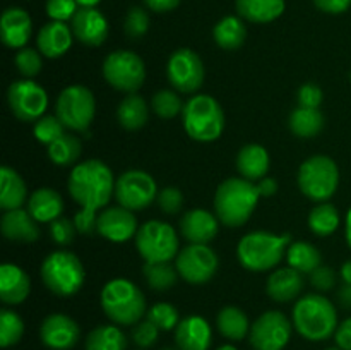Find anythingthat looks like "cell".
<instances>
[{
	"mask_svg": "<svg viewBox=\"0 0 351 350\" xmlns=\"http://www.w3.org/2000/svg\"><path fill=\"white\" fill-rule=\"evenodd\" d=\"M180 232L191 244H209L219 230L218 216L206 209H191L180 218Z\"/></svg>",
	"mask_w": 351,
	"mask_h": 350,
	"instance_id": "cell-20",
	"label": "cell"
},
{
	"mask_svg": "<svg viewBox=\"0 0 351 350\" xmlns=\"http://www.w3.org/2000/svg\"><path fill=\"white\" fill-rule=\"evenodd\" d=\"M293 323L281 311H266L250 326V345L256 350H283L291 338Z\"/></svg>",
	"mask_w": 351,
	"mask_h": 350,
	"instance_id": "cell-15",
	"label": "cell"
},
{
	"mask_svg": "<svg viewBox=\"0 0 351 350\" xmlns=\"http://www.w3.org/2000/svg\"><path fill=\"white\" fill-rule=\"evenodd\" d=\"M339 223H341V216L336 209L335 205L331 202H319L311 209L308 215V226L312 232L319 237H328L338 230Z\"/></svg>",
	"mask_w": 351,
	"mask_h": 350,
	"instance_id": "cell-37",
	"label": "cell"
},
{
	"mask_svg": "<svg viewBox=\"0 0 351 350\" xmlns=\"http://www.w3.org/2000/svg\"><path fill=\"white\" fill-rule=\"evenodd\" d=\"M72 27H69L65 23L60 21H50L40 30L36 38L38 50L41 55L48 58H58L69 51L72 47Z\"/></svg>",
	"mask_w": 351,
	"mask_h": 350,
	"instance_id": "cell-25",
	"label": "cell"
},
{
	"mask_svg": "<svg viewBox=\"0 0 351 350\" xmlns=\"http://www.w3.org/2000/svg\"><path fill=\"white\" fill-rule=\"evenodd\" d=\"M3 237L12 242L33 244L40 239V226L27 209L17 208L3 213L0 220Z\"/></svg>",
	"mask_w": 351,
	"mask_h": 350,
	"instance_id": "cell-23",
	"label": "cell"
},
{
	"mask_svg": "<svg viewBox=\"0 0 351 350\" xmlns=\"http://www.w3.org/2000/svg\"><path fill=\"white\" fill-rule=\"evenodd\" d=\"M48 232H50V239L53 240L57 246L65 247L74 240L75 232H77V230H75L74 220H69L65 218V216H60V218L53 220V222L50 223Z\"/></svg>",
	"mask_w": 351,
	"mask_h": 350,
	"instance_id": "cell-46",
	"label": "cell"
},
{
	"mask_svg": "<svg viewBox=\"0 0 351 350\" xmlns=\"http://www.w3.org/2000/svg\"><path fill=\"white\" fill-rule=\"evenodd\" d=\"M74 38L86 47H99L108 38V21L96 7H79L71 19Z\"/></svg>",
	"mask_w": 351,
	"mask_h": 350,
	"instance_id": "cell-19",
	"label": "cell"
},
{
	"mask_svg": "<svg viewBox=\"0 0 351 350\" xmlns=\"http://www.w3.org/2000/svg\"><path fill=\"white\" fill-rule=\"evenodd\" d=\"M103 78L112 88L122 93H136L146 79L143 58L130 50H115L103 62Z\"/></svg>",
	"mask_w": 351,
	"mask_h": 350,
	"instance_id": "cell-11",
	"label": "cell"
},
{
	"mask_svg": "<svg viewBox=\"0 0 351 350\" xmlns=\"http://www.w3.org/2000/svg\"><path fill=\"white\" fill-rule=\"evenodd\" d=\"M0 208L3 211L23 208L27 199V187L23 177L14 168L2 167L0 170Z\"/></svg>",
	"mask_w": 351,
	"mask_h": 350,
	"instance_id": "cell-29",
	"label": "cell"
},
{
	"mask_svg": "<svg viewBox=\"0 0 351 350\" xmlns=\"http://www.w3.org/2000/svg\"><path fill=\"white\" fill-rule=\"evenodd\" d=\"M216 350H239V349H237V347H233V345H230V343H226V345L218 347Z\"/></svg>",
	"mask_w": 351,
	"mask_h": 350,
	"instance_id": "cell-61",
	"label": "cell"
},
{
	"mask_svg": "<svg viewBox=\"0 0 351 350\" xmlns=\"http://www.w3.org/2000/svg\"><path fill=\"white\" fill-rule=\"evenodd\" d=\"M137 218L123 206H110L98 215V233L110 242H127L136 237Z\"/></svg>",
	"mask_w": 351,
	"mask_h": 350,
	"instance_id": "cell-18",
	"label": "cell"
},
{
	"mask_svg": "<svg viewBox=\"0 0 351 350\" xmlns=\"http://www.w3.org/2000/svg\"><path fill=\"white\" fill-rule=\"evenodd\" d=\"M298 189L311 201L326 202L335 196L339 185V168L332 158L315 154L307 158L298 168Z\"/></svg>",
	"mask_w": 351,
	"mask_h": 350,
	"instance_id": "cell-8",
	"label": "cell"
},
{
	"mask_svg": "<svg viewBox=\"0 0 351 350\" xmlns=\"http://www.w3.org/2000/svg\"><path fill=\"white\" fill-rule=\"evenodd\" d=\"M41 280L51 294L58 297H72L84 285L86 271L74 253L58 249L48 254L41 263Z\"/></svg>",
	"mask_w": 351,
	"mask_h": 350,
	"instance_id": "cell-6",
	"label": "cell"
},
{
	"mask_svg": "<svg viewBox=\"0 0 351 350\" xmlns=\"http://www.w3.org/2000/svg\"><path fill=\"white\" fill-rule=\"evenodd\" d=\"M31 292V280L23 268L5 263L0 266V299L3 304H23Z\"/></svg>",
	"mask_w": 351,
	"mask_h": 350,
	"instance_id": "cell-24",
	"label": "cell"
},
{
	"mask_svg": "<svg viewBox=\"0 0 351 350\" xmlns=\"http://www.w3.org/2000/svg\"><path fill=\"white\" fill-rule=\"evenodd\" d=\"M156 202L160 209L167 215H177L182 208H184V194L178 187L168 185V187L158 191Z\"/></svg>",
	"mask_w": 351,
	"mask_h": 350,
	"instance_id": "cell-47",
	"label": "cell"
},
{
	"mask_svg": "<svg viewBox=\"0 0 351 350\" xmlns=\"http://www.w3.org/2000/svg\"><path fill=\"white\" fill-rule=\"evenodd\" d=\"M147 9L154 10V12H170V10L177 9L180 0H144Z\"/></svg>",
	"mask_w": 351,
	"mask_h": 350,
	"instance_id": "cell-55",
	"label": "cell"
},
{
	"mask_svg": "<svg viewBox=\"0 0 351 350\" xmlns=\"http://www.w3.org/2000/svg\"><path fill=\"white\" fill-rule=\"evenodd\" d=\"M86 350H125L127 336L119 326L101 325L86 336Z\"/></svg>",
	"mask_w": 351,
	"mask_h": 350,
	"instance_id": "cell-35",
	"label": "cell"
},
{
	"mask_svg": "<svg viewBox=\"0 0 351 350\" xmlns=\"http://www.w3.org/2000/svg\"><path fill=\"white\" fill-rule=\"evenodd\" d=\"M149 119V106L137 93H129L117 108V120L127 130H139Z\"/></svg>",
	"mask_w": 351,
	"mask_h": 350,
	"instance_id": "cell-31",
	"label": "cell"
},
{
	"mask_svg": "<svg viewBox=\"0 0 351 350\" xmlns=\"http://www.w3.org/2000/svg\"><path fill=\"white\" fill-rule=\"evenodd\" d=\"M24 335V323L17 312L10 309H2L0 311V345L3 349L19 343Z\"/></svg>",
	"mask_w": 351,
	"mask_h": 350,
	"instance_id": "cell-40",
	"label": "cell"
},
{
	"mask_svg": "<svg viewBox=\"0 0 351 350\" xmlns=\"http://www.w3.org/2000/svg\"><path fill=\"white\" fill-rule=\"evenodd\" d=\"M257 189H259L261 196L269 198V196H274L278 192V182L273 177H264L257 182Z\"/></svg>",
	"mask_w": 351,
	"mask_h": 350,
	"instance_id": "cell-56",
	"label": "cell"
},
{
	"mask_svg": "<svg viewBox=\"0 0 351 350\" xmlns=\"http://www.w3.org/2000/svg\"><path fill=\"white\" fill-rule=\"evenodd\" d=\"M308 277H311L312 287L319 292H329L336 285V273L331 266H322L321 264Z\"/></svg>",
	"mask_w": 351,
	"mask_h": 350,
	"instance_id": "cell-52",
	"label": "cell"
},
{
	"mask_svg": "<svg viewBox=\"0 0 351 350\" xmlns=\"http://www.w3.org/2000/svg\"><path fill=\"white\" fill-rule=\"evenodd\" d=\"M291 323L298 335L308 342H324L338 328V312L328 297L308 294L298 299L291 312Z\"/></svg>",
	"mask_w": 351,
	"mask_h": 350,
	"instance_id": "cell-3",
	"label": "cell"
},
{
	"mask_svg": "<svg viewBox=\"0 0 351 350\" xmlns=\"http://www.w3.org/2000/svg\"><path fill=\"white\" fill-rule=\"evenodd\" d=\"M74 225L75 230L82 233V235H93L95 232H98V215H96V209H79L74 215Z\"/></svg>",
	"mask_w": 351,
	"mask_h": 350,
	"instance_id": "cell-50",
	"label": "cell"
},
{
	"mask_svg": "<svg viewBox=\"0 0 351 350\" xmlns=\"http://www.w3.org/2000/svg\"><path fill=\"white\" fill-rule=\"evenodd\" d=\"M143 275L147 285L156 292H167L173 288L178 280L177 266L171 263H144Z\"/></svg>",
	"mask_w": 351,
	"mask_h": 350,
	"instance_id": "cell-39",
	"label": "cell"
},
{
	"mask_svg": "<svg viewBox=\"0 0 351 350\" xmlns=\"http://www.w3.org/2000/svg\"><path fill=\"white\" fill-rule=\"evenodd\" d=\"M297 102L298 106H305V108H319L322 103V89L314 82H307V84L300 86L297 91Z\"/></svg>",
	"mask_w": 351,
	"mask_h": 350,
	"instance_id": "cell-51",
	"label": "cell"
},
{
	"mask_svg": "<svg viewBox=\"0 0 351 350\" xmlns=\"http://www.w3.org/2000/svg\"><path fill=\"white\" fill-rule=\"evenodd\" d=\"M79 7H96L101 0H75Z\"/></svg>",
	"mask_w": 351,
	"mask_h": 350,
	"instance_id": "cell-60",
	"label": "cell"
},
{
	"mask_svg": "<svg viewBox=\"0 0 351 350\" xmlns=\"http://www.w3.org/2000/svg\"><path fill=\"white\" fill-rule=\"evenodd\" d=\"M314 3L326 14H343L351 7V0H314Z\"/></svg>",
	"mask_w": 351,
	"mask_h": 350,
	"instance_id": "cell-53",
	"label": "cell"
},
{
	"mask_svg": "<svg viewBox=\"0 0 351 350\" xmlns=\"http://www.w3.org/2000/svg\"><path fill=\"white\" fill-rule=\"evenodd\" d=\"M7 103L21 122H36L48 106V95L33 79H21L12 82L7 89Z\"/></svg>",
	"mask_w": 351,
	"mask_h": 350,
	"instance_id": "cell-14",
	"label": "cell"
},
{
	"mask_svg": "<svg viewBox=\"0 0 351 350\" xmlns=\"http://www.w3.org/2000/svg\"><path fill=\"white\" fill-rule=\"evenodd\" d=\"M184 129L197 143L219 139L225 129V113L218 100L209 95H194L182 112Z\"/></svg>",
	"mask_w": 351,
	"mask_h": 350,
	"instance_id": "cell-7",
	"label": "cell"
},
{
	"mask_svg": "<svg viewBox=\"0 0 351 350\" xmlns=\"http://www.w3.org/2000/svg\"><path fill=\"white\" fill-rule=\"evenodd\" d=\"M326 350H341V349H339V347H329V349H326Z\"/></svg>",
	"mask_w": 351,
	"mask_h": 350,
	"instance_id": "cell-62",
	"label": "cell"
},
{
	"mask_svg": "<svg viewBox=\"0 0 351 350\" xmlns=\"http://www.w3.org/2000/svg\"><path fill=\"white\" fill-rule=\"evenodd\" d=\"M33 24L29 14L21 7H9L0 19V36L5 47L24 48L31 38Z\"/></svg>",
	"mask_w": 351,
	"mask_h": 350,
	"instance_id": "cell-22",
	"label": "cell"
},
{
	"mask_svg": "<svg viewBox=\"0 0 351 350\" xmlns=\"http://www.w3.org/2000/svg\"><path fill=\"white\" fill-rule=\"evenodd\" d=\"M290 242L291 237L288 233L276 235L266 230H257L240 239L237 246V256L240 264L252 273L269 271L281 263Z\"/></svg>",
	"mask_w": 351,
	"mask_h": 350,
	"instance_id": "cell-4",
	"label": "cell"
},
{
	"mask_svg": "<svg viewBox=\"0 0 351 350\" xmlns=\"http://www.w3.org/2000/svg\"><path fill=\"white\" fill-rule=\"evenodd\" d=\"M14 62H16L17 71L26 79L36 78L41 72V69H43V58H41L40 50H34V48L29 47L21 48L16 54Z\"/></svg>",
	"mask_w": 351,
	"mask_h": 350,
	"instance_id": "cell-44",
	"label": "cell"
},
{
	"mask_svg": "<svg viewBox=\"0 0 351 350\" xmlns=\"http://www.w3.org/2000/svg\"><path fill=\"white\" fill-rule=\"evenodd\" d=\"M216 325H218L219 333L225 338L233 340V342H240V340L245 338L250 333V326H252L249 323V318H247L245 312L240 307H235V305H226V307H223L218 312Z\"/></svg>",
	"mask_w": 351,
	"mask_h": 350,
	"instance_id": "cell-33",
	"label": "cell"
},
{
	"mask_svg": "<svg viewBox=\"0 0 351 350\" xmlns=\"http://www.w3.org/2000/svg\"><path fill=\"white\" fill-rule=\"evenodd\" d=\"M156 180L144 170H127L117 178L115 199L130 211H141L156 199Z\"/></svg>",
	"mask_w": 351,
	"mask_h": 350,
	"instance_id": "cell-13",
	"label": "cell"
},
{
	"mask_svg": "<svg viewBox=\"0 0 351 350\" xmlns=\"http://www.w3.org/2000/svg\"><path fill=\"white\" fill-rule=\"evenodd\" d=\"M288 126H290V130L295 136L302 137V139H308V137H315L324 129V115L319 108L297 106L290 113Z\"/></svg>",
	"mask_w": 351,
	"mask_h": 350,
	"instance_id": "cell-34",
	"label": "cell"
},
{
	"mask_svg": "<svg viewBox=\"0 0 351 350\" xmlns=\"http://www.w3.org/2000/svg\"><path fill=\"white\" fill-rule=\"evenodd\" d=\"M304 290V277L300 271L293 268H281L273 271L267 278L266 292L271 301L274 302H291L298 299V295Z\"/></svg>",
	"mask_w": 351,
	"mask_h": 350,
	"instance_id": "cell-26",
	"label": "cell"
},
{
	"mask_svg": "<svg viewBox=\"0 0 351 350\" xmlns=\"http://www.w3.org/2000/svg\"><path fill=\"white\" fill-rule=\"evenodd\" d=\"M115 178L108 165L101 160H86L74 165L69 175L67 187L72 199L81 208H106L115 196Z\"/></svg>",
	"mask_w": 351,
	"mask_h": 350,
	"instance_id": "cell-1",
	"label": "cell"
},
{
	"mask_svg": "<svg viewBox=\"0 0 351 350\" xmlns=\"http://www.w3.org/2000/svg\"><path fill=\"white\" fill-rule=\"evenodd\" d=\"M123 30L130 40H141L149 30V16L143 7H132L123 21Z\"/></svg>",
	"mask_w": 351,
	"mask_h": 350,
	"instance_id": "cell-45",
	"label": "cell"
},
{
	"mask_svg": "<svg viewBox=\"0 0 351 350\" xmlns=\"http://www.w3.org/2000/svg\"><path fill=\"white\" fill-rule=\"evenodd\" d=\"M213 342L209 323L201 316H187L175 328V343L178 350H208Z\"/></svg>",
	"mask_w": 351,
	"mask_h": 350,
	"instance_id": "cell-21",
	"label": "cell"
},
{
	"mask_svg": "<svg viewBox=\"0 0 351 350\" xmlns=\"http://www.w3.org/2000/svg\"><path fill=\"white\" fill-rule=\"evenodd\" d=\"M167 78L175 91L195 93L204 82V64L191 48H178L168 58Z\"/></svg>",
	"mask_w": 351,
	"mask_h": 350,
	"instance_id": "cell-16",
	"label": "cell"
},
{
	"mask_svg": "<svg viewBox=\"0 0 351 350\" xmlns=\"http://www.w3.org/2000/svg\"><path fill=\"white\" fill-rule=\"evenodd\" d=\"M82 153V144L72 134H64L60 139L48 146V158L58 167H72L77 165Z\"/></svg>",
	"mask_w": 351,
	"mask_h": 350,
	"instance_id": "cell-38",
	"label": "cell"
},
{
	"mask_svg": "<svg viewBox=\"0 0 351 350\" xmlns=\"http://www.w3.org/2000/svg\"><path fill=\"white\" fill-rule=\"evenodd\" d=\"M341 278L345 283H351V259L346 261L341 266Z\"/></svg>",
	"mask_w": 351,
	"mask_h": 350,
	"instance_id": "cell-58",
	"label": "cell"
},
{
	"mask_svg": "<svg viewBox=\"0 0 351 350\" xmlns=\"http://www.w3.org/2000/svg\"><path fill=\"white\" fill-rule=\"evenodd\" d=\"M175 266L187 283L202 285L215 277L219 259L208 244H189L175 257Z\"/></svg>",
	"mask_w": 351,
	"mask_h": 350,
	"instance_id": "cell-12",
	"label": "cell"
},
{
	"mask_svg": "<svg viewBox=\"0 0 351 350\" xmlns=\"http://www.w3.org/2000/svg\"><path fill=\"white\" fill-rule=\"evenodd\" d=\"M161 350H178V349H171V347H165V349H161Z\"/></svg>",
	"mask_w": 351,
	"mask_h": 350,
	"instance_id": "cell-63",
	"label": "cell"
},
{
	"mask_svg": "<svg viewBox=\"0 0 351 350\" xmlns=\"http://www.w3.org/2000/svg\"><path fill=\"white\" fill-rule=\"evenodd\" d=\"M151 106H153L154 113L165 120L175 119L178 113L184 112V103L178 96V91H175V89H160V91L154 93Z\"/></svg>",
	"mask_w": 351,
	"mask_h": 350,
	"instance_id": "cell-41",
	"label": "cell"
},
{
	"mask_svg": "<svg viewBox=\"0 0 351 350\" xmlns=\"http://www.w3.org/2000/svg\"><path fill=\"white\" fill-rule=\"evenodd\" d=\"M27 211L38 223H51L62 216L64 199L50 187L36 189L27 199Z\"/></svg>",
	"mask_w": 351,
	"mask_h": 350,
	"instance_id": "cell-28",
	"label": "cell"
},
{
	"mask_svg": "<svg viewBox=\"0 0 351 350\" xmlns=\"http://www.w3.org/2000/svg\"><path fill=\"white\" fill-rule=\"evenodd\" d=\"M67 127L62 124V120L57 115H43L41 119H38L34 122L33 134L36 137V141H40L41 144H47L50 146L51 143H55L57 139H60L65 134Z\"/></svg>",
	"mask_w": 351,
	"mask_h": 350,
	"instance_id": "cell-42",
	"label": "cell"
},
{
	"mask_svg": "<svg viewBox=\"0 0 351 350\" xmlns=\"http://www.w3.org/2000/svg\"><path fill=\"white\" fill-rule=\"evenodd\" d=\"M338 301L343 307L351 309V283H343L338 290Z\"/></svg>",
	"mask_w": 351,
	"mask_h": 350,
	"instance_id": "cell-57",
	"label": "cell"
},
{
	"mask_svg": "<svg viewBox=\"0 0 351 350\" xmlns=\"http://www.w3.org/2000/svg\"><path fill=\"white\" fill-rule=\"evenodd\" d=\"M336 347L341 350H351V318L339 323L335 333Z\"/></svg>",
	"mask_w": 351,
	"mask_h": 350,
	"instance_id": "cell-54",
	"label": "cell"
},
{
	"mask_svg": "<svg viewBox=\"0 0 351 350\" xmlns=\"http://www.w3.org/2000/svg\"><path fill=\"white\" fill-rule=\"evenodd\" d=\"M77 2L75 0H48L47 2V14L51 21H60L67 23L69 19L75 16L77 12Z\"/></svg>",
	"mask_w": 351,
	"mask_h": 350,
	"instance_id": "cell-49",
	"label": "cell"
},
{
	"mask_svg": "<svg viewBox=\"0 0 351 350\" xmlns=\"http://www.w3.org/2000/svg\"><path fill=\"white\" fill-rule=\"evenodd\" d=\"M96 113V100L91 89L82 84H72L62 89L57 98L55 115L67 129L86 132Z\"/></svg>",
	"mask_w": 351,
	"mask_h": 350,
	"instance_id": "cell-10",
	"label": "cell"
},
{
	"mask_svg": "<svg viewBox=\"0 0 351 350\" xmlns=\"http://www.w3.org/2000/svg\"><path fill=\"white\" fill-rule=\"evenodd\" d=\"M136 249L146 263H171L180 253L178 235L170 223L151 220L139 226Z\"/></svg>",
	"mask_w": 351,
	"mask_h": 350,
	"instance_id": "cell-9",
	"label": "cell"
},
{
	"mask_svg": "<svg viewBox=\"0 0 351 350\" xmlns=\"http://www.w3.org/2000/svg\"><path fill=\"white\" fill-rule=\"evenodd\" d=\"M259 198L256 182L243 177H230L216 189L215 215L223 225L242 226L252 216Z\"/></svg>",
	"mask_w": 351,
	"mask_h": 350,
	"instance_id": "cell-2",
	"label": "cell"
},
{
	"mask_svg": "<svg viewBox=\"0 0 351 350\" xmlns=\"http://www.w3.org/2000/svg\"><path fill=\"white\" fill-rule=\"evenodd\" d=\"M345 235H346V242H348L350 249H351V208L346 213V220H345Z\"/></svg>",
	"mask_w": 351,
	"mask_h": 350,
	"instance_id": "cell-59",
	"label": "cell"
},
{
	"mask_svg": "<svg viewBox=\"0 0 351 350\" xmlns=\"http://www.w3.org/2000/svg\"><path fill=\"white\" fill-rule=\"evenodd\" d=\"M237 170L243 178L259 182L269 172V153L261 144H245L237 154Z\"/></svg>",
	"mask_w": 351,
	"mask_h": 350,
	"instance_id": "cell-27",
	"label": "cell"
},
{
	"mask_svg": "<svg viewBox=\"0 0 351 350\" xmlns=\"http://www.w3.org/2000/svg\"><path fill=\"white\" fill-rule=\"evenodd\" d=\"M237 10L249 23L267 24L285 12V0H237Z\"/></svg>",
	"mask_w": 351,
	"mask_h": 350,
	"instance_id": "cell-30",
	"label": "cell"
},
{
	"mask_svg": "<svg viewBox=\"0 0 351 350\" xmlns=\"http://www.w3.org/2000/svg\"><path fill=\"white\" fill-rule=\"evenodd\" d=\"M158 336H160V328L154 323H151L149 319L139 321L132 329L134 343L143 350L151 349L158 342Z\"/></svg>",
	"mask_w": 351,
	"mask_h": 350,
	"instance_id": "cell-48",
	"label": "cell"
},
{
	"mask_svg": "<svg viewBox=\"0 0 351 350\" xmlns=\"http://www.w3.org/2000/svg\"><path fill=\"white\" fill-rule=\"evenodd\" d=\"M215 43L223 50H237L247 40V27L242 17L226 16L218 21L213 30Z\"/></svg>",
	"mask_w": 351,
	"mask_h": 350,
	"instance_id": "cell-32",
	"label": "cell"
},
{
	"mask_svg": "<svg viewBox=\"0 0 351 350\" xmlns=\"http://www.w3.org/2000/svg\"><path fill=\"white\" fill-rule=\"evenodd\" d=\"M287 259L290 268L300 271L302 275H311L312 271L317 270L322 264L321 250L315 246H312L311 242H304V240L290 244V247L287 250Z\"/></svg>",
	"mask_w": 351,
	"mask_h": 350,
	"instance_id": "cell-36",
	"label": "cell"
},
{
	"mask_svg": "<svg viewBox=\"0 0 351 350\" xmlns=\"http://www.w3.org/2000/svg\"><path fill=\"white\" fill-rule=\"evenodd\" d=\"M40 338L50 350H71L81 340V328L71 316L53 312L41 323Z\"/></svg>",
	"mask_w": 351,
	"mask_h": 350,
	"instance_id": "cell-17",
	"label": "cell"
},
{
	"mask_svg": "<svg viewBox=\"0 0 351 350\" xmlns=\"http://www.w3.org/2000/svg\"><path fill=\"white\" fill-rule=\"evenodd\" d=\"M147 319L160 328V331H171L180 323L178 309L168 302H158L147 311Z\"/></svg>",
	"mask_w": 351,
	"mask_h": 350,
	"instance_id": "cell-43",
	"label": "cell"
},
{
	"mask_svg": "<svg viewBox=\"0 0 351 350\" xmlns=\"http://www.w3.org/2000/svg\"><path fill=\"white\" fill-rule=\"evenodd\" d=\"M101 309L106 318L120 326H134L147 314L146 297L136 283L115 278L101 290Z\"/></svg>",
	"mask_w": 351,
	"mask_h": 350,
	"instance_id": "cell-5",
	"label": "cell"
}]
</instances>
